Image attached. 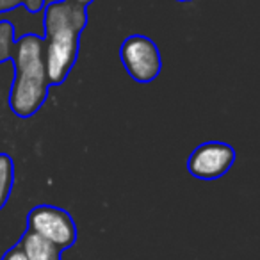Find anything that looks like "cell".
I'll return each instance as SVG.
<instances>
[{
  "label": "cell",
  "mask_w": 260,
  "mask_h": 260,
  "mask_svg": "<svg viewBox=\"0 0 260 260\" xmlns=\"http://www.w3.org/2000/svg\"><path fill=\"white\" fill-rule=\"evenodd\" d=\"M45 41L38 34H23L15 41L13 62L16 75L9 91V107L20 118L36 114L48 94L43 61Z\"/></svg>",
  "instance_id": "cell-1"
},
{
  "label": "cell",
  "mask_w": 260,
  "mask_h": 260,
  "mask_svg": "<svg viewBox=\"0 0 260 260\" xmlns=\"http://www.w3.org/2000/svg\"><path fill=\"white\" fill-rule=\"evenodd\" d=\"M121 61L130 77L138 82H152L162 68L157 45L146 36H130L121 45Z\"/></svg>",
  "instance_id": "cell-2"
},
{
  "label": "cell",
  "mask_w": 260,
  "mask_h": 260,
  "mask_svg": "<svg viewBox=\"0 0 260 260\" xmlns=\"http://www.w3.org/2000/svg\"><path fill=\"white\" fill-rule=\"evenodd\" d=\"M77 50H79V34L75 30H57L47 36L43 61L48 84L64 82L77 59Z\"/></svg>",
  "instance_id": "cell-3"
},
{
  "label": "cell",
  "mask_w": 260,
  "mask_h": 260,
  "mask_svg": "<svg viewBox=\"0 0 260 260\" xmlns=\"http://www.w3.org/2000/svg\"><path fill=\"white\" fill-rule=\"evenodd\" d=\"M29 226L30 232L47 239L59 249L68 248L75 241V224L72 217L55 207H36L29 214Z\"/></svg>",
  "instance_id": "cell-4"
},
{
  "label": "cell",
  "mask_w": 260,
  "mask_h": 260,
  "mask_svg": "<svg viewBox=\"0 0 260 260\" xmlns=\"http://www.w3.org/2000/svg\"><path fill=\"white\" fill-rule=\"evenodd\" d=\"M235 162V150L226 143L210 141L200 145L189 155L187 170L196 178L212 180L226 173Z\"/></svg>",
  "instance_id": "cell-5"
},
{
  "label": "cell",
  "mask_w": 260,
  "mask_h": 260,
  "mask_svg": "<svg viewBox=\"0 0 260 260\" xmlns=\"http://www.w3.org/2000/svg\"><path fill=\"white\" fill-rule=\"evenodd\" d=\"M86 25V8L75 4L72 0L52 2L43 13V30L45 36L57 32V30H80Z\"/></svg>",
  "instance_id": "cell-6"
},
{
  "label": "cell",
  "mask_w": 260,
  "mask_h": 260,
  "mask_svg": "<svg viewBox=\"0 0 260 260\" xmlns=\"http://www.w3.org/2000/svg\"><path fill=\"white\" fill-rule=\"evenodd\" d=\"M22 251L27 260H59V248L34 232L23 237Z\"/></svg>",
  "instance_id": "cell-7"
},
{
  "label": "cell",
  "mask_w": 260,
  "mask_h": 260,
  "mask_svg": "<svg viewBox=\"0 0 260 260\" xmlns=\"http://www.w3.org/2000/svg\"><path fill=\"white\" fill-rule=\"evenodd\" d=\"M13 178H15V168L11 157L8 153H0V209L6 205L11 194Z\"/></svg>",
  "instance_id": "cell-8"
},
{
  "label": "cell",
  "mask_w": 260,
  "mask_h": 260,
  "mask_svg": "<svg viewBox=\"0 0 260 260\" xmlns=\"http://www.w3.org/2000/svg\"><path fill=\"white\" fill-rule=\"evenodd\" d=\"M15 27L8 20H0V62H6L13 57L15 50Z\"/></svg>",
  "instance_id": "cell-9"
},
{
  "label": "cell",
  "mask_w": 260,
  "mask_h": 260,
  "mask_svg": "<svg viewBox=\"0 0 260 260\" xmlns=\"http://www.w3.org/2000/svg\"><path fill=\"white\" fill-rule=\"evenodd\" d=\"M23 6L30 13H41V9L45 6V0H23Z\"/></svg>",
  "instance_id": "cell-10"
},
{
  "label": "cell",
  "mask_w": 260,
  "mask_h": 260,
  "mask_svg": "<svg viewBox=\"0 0 260 260\" xmlns=\"http://www.w3.org/2000/svg\"><path fill=\"white\" fill-rule=\"evenodd\" d=\"M20 4H23V0H0V13L16 9Z\"/></svg>",
  "instance_id": "cell-11"
},
{
  "label": "cell",
  "mask_w": 260,
  "mask_h": 260,
  "mask_svg": "<svg viewBox=\"0 0 260 260\" xmlns=\"http://www.w3.org/2000/svg\"><path fill=\"white\" fill-rule=\"evenodd\" d=\"M4 260H27V258H25V255H23L22 249L16 248V249H13V251H9Z\"/></svg>",
  "instance_id": "cell-12"
},
{
  "label": "cell",
  "mask_w": 260,
  "mask_h": 260,
  "mask_svg": "<svg viewBox=\"0 0 260 260\" xmlns=\"http://www.w3.org/2000/svg\"><path fill=\"white\" fill-rule=\"evenodd\" d=\"M72 2H75V4L82 6V8H86L87 4H91V2H93V0H72Z\"/></svg>",
  "instance_id": "cell-13"
},
{
  "label": "cell",
  "mask_w": 260,
  "mask_h": 260,
  "mask_svg": "<svg viewBox=\"0 0 260 260\" xmlns=\"http://www.w3.org/2000/svg\"><path fill=\"white\" fill-rule=\"evenodd\" d=\"M178 2H191V0H178Z\"/></svg>",
  "instance_id": "cell-14"
}]
</instances>
